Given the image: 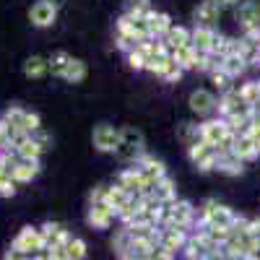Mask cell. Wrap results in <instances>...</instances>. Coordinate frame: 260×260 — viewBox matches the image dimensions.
Masks as SVG:
<instances>
[{
    "mask_svg": "<svg viewBox=\"0 0 260 260\" xmlns=\"http://www.w3.org/2000/svg\"><path fill=\"white\" fill-rule=\"evenodd\" d=\"M3 122L16 130V133H24V136H34L37 130H42V120L37 112H29L24 107H8L6 115H3Z\"/></svg>",
    "mask_w": 260,
    "mask_h": 260,
    "instance_id": "6da1fadb",
    "label": "cell"
},
{
    "mask_svg": "<svg viewBox=\"0 0 260 260\" xmlns=\"http://www.w3.org/2000/svg\"><path fill=\"white\" fill-rule=\"evenodd\" d=\"M195 224V208L192 203L187 201H175V203H169L167 206V213H164V219L159 226H175V229H185Z\"/></svg>",
    "mask_w": 260,
    "mask_h": 260,
    "instance_id": "7a4b0ae2",
    "label": "cell"
},
{
    "mask_svg": "<svg viewBox=\"0 0 260 260\" xmlns=\"http://www.w3.org/2000/svg\"><path fill=\"white\" fill-rule=\"evenodd\" d=\"M13 247L31 257V255H39L47 250V240H45V234H42L39 226H24L13 237Z\"/></svg>",
    "mask_w": 260,
    "mask_h": 260,
    "instance_id": "3957f363",
    "label": "cell"
},
{
    "mask_svg": "<svg viewBox=\"0 0 260 260\" xmlns=\"http://www.w3.org/2000/svg\"><path fill=\"white\" fill-rule=\"evenodd\" d=\"M117 34L125 37V39H130L133 45H141V42L151 39L146 21H143V18H136V16H127V13H122V16L117 18Z\"/></svg>",
    "mask_w": 260,
    "mask_h": 260,
    "instance_id": "277c9868",
    "label": "cell"
},
{
    "mask_svg": "<svg viewBox=\"0 0 260 260\" xmlns=\"http://www.w3.org/2000/svg\"><path fill=\"white\" fill-rule=\"evenodd\" d=\"M232 136H237V133H232L224 120H206V122L198 125V138L206 141L211 148H219V146H221L224 141H229Z\"/></svg>",
    "mask_w": 260,
    "mask_h": 260,
    "instance_id": "5b68a950",
    "label": "cell"
},
{
    "mask_svg": "<svg viewBox=\"0 0 260 260\" xmlns=\"http://www.w3.org/2000/svg\"><path fill=\"white\" fill-rule=\"evenodd\" d=\"M91 143H94L96 151H102V154H112V151L120 148V130H115L107 122H99L91 133Z\"/></svg>",
    "mask_w": 260,
    "mask_h": 260,
    "instance_id": "8992f818",
    "label": "cell"
},
{
    "mask_svg": "<svg viewBox=\"0 0 260 260\" xmlns=\"http://www.w3.org/2000/svg\"><path fill=\"white\" fill-rule=\"evenodd\" d=\"M143 146H146V138H143V133L138 127H133V125H125L122 130H120V148L117 151H122L125 156H141L143 154Z\"/></svg>",
    "mask_w": 260,
    "mask_h": 260,
    "instance_id": "52a82bcc",
    "label": "cell"
},
{
    "mask_svg": "<svg viewBox=\"0 0 260 260\" xmlns=\"http://www.w3.org/2000/svg\"><path fill=\"white\" fill-rule=\"evenodd\" d=\"M187 232L185 229H175V226H159V247L172 252V255H177L185 250L187 245Z\"/></svg>",
    "mask_w": 260,
    "mask_h": 260,
    "instance_id": "ba28073f",
    "label": "cell"
},
{
    "mask_svg": "<svg viewBox=\"0 0 260 260\" xmlns=\"http://www.w3.org/2000/svg\"><path fill=\"white\" fill-rule=\"evenodd\" d=\"M57 18V6L52 0H37V3L29 8V21L31 26H39V29H47L55 24Z\"/></svg>",
    "mask_w": 260,
    "mask_h": 260,
    "instance_id": "9c48e42d",
    "label": "cell"
},
{
    "mask_svg": "<svg viewBox=\"0 0 260 260\" xmlns=\"http://www.w3.org/2000/svg\"><path fill=\"white\" fill-rule=\"evenodd\" d=\"M237 216L229 206H221V203H213L211 206V211H208V216L198 224V226H221V229H232L234 224H237Z\"/></svg>",
    "mask_w": 260,
    "mask_h": 260,
    "instance_id": "30bf717a",
    "label": "cell"
},
{
    "mask_svg": "<svg viewBox=\"0 0 260 260\" xmlns=\"http://www.w3.org/2000/svg\"><path fill=\"white\" fill-rule=\"evenodd\" d=\"M115 219H117V213L107 206L104 201H102V203H91V206H89V213H86V221H89V226H91V229H99V232H102V229H110Z\"/></svg>",
    "mask_w": 260,
    "mask_h": 260,
    "instance_id": "8fae6325",
    "label": "cell"
},
{
    "mask_svg": "<svg viewBox=\"0 0 260 260\" xmlns=\"http://www.w3.org/2000/svg\"><path fill=\"white\" fill-rule=\"evenodd\" d=\"M117 185L122 187V190H127L130 195H148V187H146V182H143V177H141V172L138 169H133V167H127V169H122L120 175H117Z\"/></svg>",
    "mask_w": 260,
    "mask_h": 260,
    "instance_id": "7c38bea8",
    "label": "cell"
},
{
    "mask_svg": "<svg viewBox=\"0 0 260 260\" xmlns=\"http://www.w3.org/2000/svg\"><path fill=\"white\" fill-rule=\"evenodd\" d=\"M216 107H219V102H216V96L208 91V89H195L192 94H190V110L195 112V115H201V117H206V115H211Z\"/></svg>",
    "mask_w": 260,
    "mask_h": 260,
    "instance_id": "4fadbf2b",
    "label": "cell"
},
{
    "mask_svg": "<svg viewBox=\"0 0 260 260\" xmlns=\"http://www.w3.org/2000/svg\"><path fill=\"white\" fill-rule=\"evenodd\" d=\"M143 21L148 24V34H151V39H164L167 31L172 29V18H169V13H156L154 8H151V11L143 16Z\"/></svg>",
    "mask_w": 260,
    "mask_h": 260,
    "instance_id": "5bb4252c",
    "label": "cell"
},
{
    "mask_svg": "<svg viewBox=\"0 0 260 260\" xmlns=\"http://www.w3.org/2000/svg\"><path fill=\"white\" fill-rule=\"evenodd\" d=\"M221 11H224V8L216 3V0H203V3L195 8V13H192L195 26H213L216 21H219Z\"/></svg>",
    "mask_w": 260,
    "mask_h": 260,
    "instance_id": "9a60e30c",
    "label": "cell"
},
{
    "mask_svg": "<svg viewBox=\"0 0 260 260\" xmlns=\"http://www.w3.org/2000/svg\"><path fill=\"white\" fill-rule=\"evenodd\" d=\"M237 21L242 24L245 31L260 26V3L257 0H245V3H240V8H237Z\"/></svg>",
    "mask_w": 260,
    "mask_h": 260,
    "instance_id": "2e32d148",
    "label": "cell"
},
{
    "mask_svg": "<svg viewBox=\"0 0 260 260\" xmlns=\"http://www.w3.org/2000/svg\"><path fill=\"white\" fill-rule=\"evenodd\" d=\"M213 42H216L213 26H195L190 31V45L195 47V52H211Z\"/></svg>",
    "mask_w": 260,
    "mask_h": 260,
    "instance_id": "e0dca14e",
    "label": "cell"
},
{
    "mask_svg": "<svg viewBox=\"0 0 260 260\" xmlns=\"http://www.w3.org/2000/svg\"><path fill=\"white\" fill-rule=\"evenodd\" d=\"M39 229H42V234H45V240H47V247H50V245L65 247V245H68V240L73 237L62 224H55V221H47L45 226H39Z\"/></svg>",
    "mask_w": 260,
    "mask_h": 260,
    "instance_id": "ac0fdd59",
    "label": "cell"
},
{
    "mask_svg": "<svg viewBox=\"0 0 260 260\" xmlns=\"http://www.w3.org/2000/svg\"><path fill=\"white\" fill-rule=\"evenodd\" d=\"M130 198H133V195H130L127 190H122L120 185H112V187H107V192H104V203L110 206L117 216L122 213V208L130 203Z\"/></svg>",
    "mask_w": 260,
    "mask_h": 260,
    "instance_id": "d6986e66",
    "label": "cell"
},
{
    "mask_svg": "<svg viewBox=\"0 0 260 260\" xmlns=\"http://www.w3.org/2000/svg\"><path fill=\"white\" fill-rule=\"evenodd\" d=\"M161 42H164V47H167V50H169V55H172L175 50H180V47L190 45V31H187L185 26H175V24H172V29L167 31V37H164Z\"/></svg>",
    "mask_w": 260,
    "mask_h": 260,
    "instance_id": "ffe728a7",
    "label": "cell"
},
{
    "mask_svg": "<svg viewBox=\"0 0 260 260\" xmlns=\"http://www.w3.org/2000/svg\"><path fill=\"white\" fill-rule=\"evenodd\" d=\"M151 195H154V198H156L159 203L169 206V203H175V201H177V187H175V182H172L169 177H161V180L154 185Z\"/></svg>",
    "mask_w": 260,
    "mask_h": 260,
    "instance_id": "44dd1931",
    "label": "cell"
},
{
    "mask_svg": "<svg viewBox=\"0 0 260 260\" xmlns=\"http://www.w3.org/2000/svg\"><path fill=\"white\" fill-rule=\"evenodd\" d=\"M242 107H245V102H242L240 91H237V89H232V91L221 94V99H219V115H221V120H224V117H229L232 112L242 110ZM247 107H250V104H247Z\"/></svg>",
    "mask_w": 260,
    "mask_h": 260,
    "instance_id": "7402d4cb",
    "label": "cell"
},
{
    "mask_svg": "<svg viewBox=\"0 0 260 260\" xmlns=\"http://www.w3.org/2000/svg\"><path fill=\"white\" fill-rule=\"evenodd\" d=\"M219 71L226 73L229 78H237V76H242L247 71V60L240 57V55H226L219 60Z\"/></svg>",
    "mask_w": 260,
    "mask_h": 260,
    "instance_id": "603a6c76",
    "label": "cell"
},
{
    "mask_svg": "<svg viewBox=\"0 0 260 260\" xmlns=\"http://www.w3.org/2000/svg\"><path fill=\"white\" fill-rule=\"evenodd\" d=\"M232 154L240 161H250V159L257 156V151H255V146H252V141L247 136H237L234 143H232Z\"/></svg>",
    "mask_w": 260,
    "mask_h": 260,
    "instance_id": "cb8c5ba5",
    "label": "cell"
},
{
    "mask_svg": "<svg viewBox=\"0 0 260 260\" xmlns=\"http://www.w3.org/2000/svg\"><path fill=\"white\" fill-rule=\"evenodd\" d=\"M216 156H219V159H216V169H219V172H224V175H242V164L245 161H240V159H237L234 154H232V151H229V154H216Z\"/></svg>",
    "mask_w": 260,
    "mask_h": 260,
    "instance_id": "d4e9b609",
    "label": "cell"
},
{
    "mask_svg": "<svg viewBox=\"0 0 260 260\" xmlns=\"http://www.w3.org/2000/svg\"><path fill=\"white\" fill-rule=\"evenodd\" d=\"M47 71H50V60H45L42 55H31L24 62V76L26 78H42Z\"/></svg>",
    "mask_w": 260,
    "mask_h": 260,
    "instance_id": "484cf974",
    "label": "cell"
},
{
    "mask_svg": "<svg viewBox=\"0 0 260 260\" xmlns=\"http://www.w3.org/2000/svg\"><path fill=\"white\" fill-rule=\"evenodd\" d=\"M195 57H198V52H195L192 45H185V47L172 52V60H175V65H180L182 71H195Z\"/></svg>",
    "mask_w": 260,
    "mask_h": 260,
    "instance_id": "4316f807",
    "label": "cell"
},
{
    "mask_svg": "<svg viewBox=\"0 0 260 260\" xmlns=\"http://www.w3.org/2000/svg\"><path fill=\"white\" fill-rule=\"evenodd\" d=\"M13 151L18 154V159H31V161H39V156H42V151H45V148H42V146H39V143L29 136L24 143H18Z\"/></svg>",
    "mask_w": 260,
    "mask_h": 260,
    "instance_id": "83f0119b",
    "label": "cell"
},
{
    "mask_svg": "<svg viewBox=\"0 0 260 260\" xmlns=\"http://www.w3.org/2000/svg\"><path fill=\"white\" fill-rule=\"evenodd\" d=\"M169 65H172V55L164 52V55H156V57H148V60H146V71L164 78V73L169 71Z\"/></svg>",
    "mask_w": 260,
    "mask_h": 260,
    "instance_id": "f1b7e54d",
    "label": "cell"
},
{
    "mask_svg": "<svg viewBox=\"0 0 260 260\" xmlns=\"http://www.w3.org/2000/svg\"><path fill=\"white\" fill-rule=\"evenodd\" d=\"M83 78H86V62L78 60V57H73L71 65H68V71H65V76H62V81H68V83H81Z\"/></svg>",
    "mask_w": 260,
    "mask_h": 260,
    "instance_id": "f546056e",
    "label": "cell"
},
{
    "mask_svg": "<svg viewBox=\"0 0 260 260\" xmlns=\"http://www.w3.org/2000/svg\"><path fill=\"white\" fill-rule=\"evenodd\" d=\"M211 154H213V148H211L206 141H201V138H198V141H195V143L187 148V156H190V161H192L195 167H198L206 156H211Z\"/></svg>",
    "mask_w": 260,
    "mask_h": 260,
    "instance_id": "4dcf8cb0",
    "label": "cell"
},
{
    "mask_svg": "<svg viewBox=\"0 0 260 260\" xmlns=\"http://www.w3.org/2000/svg\"><path fill=\"white\" fill-rule=\"evenodd\" d=\"M240 96H242V102L250 104V107L260 104V81H247V83H242Z\"/></svg>",
    "mask_w": 260,
    "mask_h": 260,
    "instance_id": "1f68e13d",
    "label": "cell"
},
{
    "mask_svg": "<svg viewBox=\"0 0 260 260\" xmlns=\"http://www.w3.org/2000/svg\"><path fill=\"white\" fill-rule=\"evenodd\" d=\"M71 60H73V57H71L68 52H62V50L55 52V55L50 57V71H52V76H60V78H62L65 71H68V65H71Z\"/></svg>",
    "mask_w": 260,
    "mask_h": 260,
    "instance_id": "d6a6232c",
    "label": "cell"
},
{
    "mask_svg": "<svg viewBox=\"0 0 260 260\" xmlns=\"http://www.w3.org/2000/svg\"><path fill=\"white\" fill-rule=\"evenodd\" d=\"M65 252H68V260H83L86 257V242L81 237H71L68 245H65Z\"/></svg>",
    "mask_w": 260,
    "mask_h": 260,
    "instance_id": "836d02e7",
    "label": "cell"
},
{
    "mask_svg": "<svg viewBox=\"0 0 260 260\" xmlns=\"http://www.w3.org/2000/svg\"><path fill=\"white\" fill-rule=\"evenodd\" d=\"M136 47L146 55V60H148V57H156V55L169 52V50L164 47V42H156V39H146V42H141V45H136Z\"/></svg>",
    "mask_w": 260,
    "mask_h": 260,
    "instance_id": "e575fe53",
    "label": "cell"
},
{
    "mask_svg": "<svg viewBox=\"0 0 260 260\" xmlns=\"http://www.w3.org/2000/svg\"><path fill=\"white\" fill-rule=\"evenodd\" d=\"M148 11H151V0H125V13L127 16L143 18Z\"/></svg>",
    "mask_w": 260,
    "mask_h": 260,
    "instance_id": "d590c367",
    "label": "cell"
},
{
    "mask_svg": "<svg viewBox=\"0 0 260 260\" xmlns=\"http://www.w3.org/2000/svg\"><path fill=\"white\" fill-rule=\"evenodd\" d=\"M16 180L11 177V172L8 169H0V195H3V198H13L16 195Z\"/></svg>",
    "mask_w": 260,
    "mask_h": 260,
    "instance_id": "8d00e7d4",
    "label": "cell"
},
{
    "mask_svg": "<svg viewBox=\"0 0 260 260\" xmlns=\"http://www.w3.org/2000/svg\"><path fill=\"white\" fill-rule=\"evenodd\" d=\"M216 68H219V60H216L211 52H198V57H195V71L211 73V71H216Z\"/></svg>",
    "mask_w": 260,
    "mask_h": 260,
    "instance_id": "74e56055",
    "label": "cell"
},
{
    "mask_svg": "<svg viewBox=\"0 0 260 260\" xmlns=\"http://www.w3.org/2000/svg\"><path fill=\"white\" fill-rule=\"evenodd\" d=\"M182 255H185L187 260H203L206 250H203V245H201V242L190 234V237H187V245H185V250H182Z\"/></svg>",
    "mask_w": 260,
    "mask_h": 260,
    "instance_id": "f35d334b",
    "label": "cell"
},
{
    "mask_svg": "<svg viewBox=\"0 0 260 260\" xmlns=\"http://www.w3.org/2000/svg\"><path fill=\"white\" fill-rule=\"evenodd\" d=\"M130 242H133V240H130L127 229H125V226H122V229H117V234L112 237V250L117 252V257H120V255L127 250V245H130Z\"/></svg>",
    "mask_w": 260,
    "mask_h": 260,
    "instance_id": "ab89813d",
    "label": "cell"
},
{
    "mask_svg": "<svg viewBox=\"0 0 260 260\" xmlns=\"http://www.w3.org/2000/svg\"><path fill=\"white\" fill-rule=\"evenodd\" d=\"M211 83H213V86H216V89H219L221 94L232 91V78H229L226 73H221L219 68H216V71H211Z\"/></svg>",
    "mask_w": 260,
    "mask_h": 260,
    "instance_id": "60d3db41",
    "label": "cell"
},
{
    "mask_svg": "<svg viewBox=\"0 0 260 260\" xmlns=\"http://www.w3.org/2000/svg\"><path fill=\"white\" fill-rule=\"evenodd\" d=\"M127 65H130L133 71H146V55H143L138 47H133V50L127 52Z\"/></svg>",
    "mask_w": 260,
    "mask_h": 260,
    "instance_id": "b9f144b4",
    "label": "cell"
},
{
    "mask_svg": "<svg viewBox=\"0 0 260 260\" xmlns=\"http://www.w3.org/2000/svg\"><path fill=\"white\" fill-rule=\"evenodd\" d=\"M45 257L47 260H68V252H65V247H60V245H50L45 250Z\"/></svg>",
    "mask_w": 260,
    "mask_h": 260,
    "instance_id": "7bdbcfd3",
    "label": "cell"
},
{
    "mask_svg": "<svg viewBox=\"0 0 260 260\" xmlns=\"http://www.w3.org/2000/svg\"><path fill=\"white\" fill-rule=\"evenodd\" d=\"M240 136H247L250 141H252V146H255V151H257V154H260V127H255V125H247L245 130H242V133Z\"/></svg>",
    "mask_w": 260,
    "mask_h": 260,
    "instance_id": "ee69618b",
    "label": "cell"
},
{
    "mask_svg": "<svg viewBox=\"0 0 260 260\" xmlns=\"http://www.w3.org/2000/svg\"><path fill=\"white\" fill-rule=\"evenodd\" d=\"M182 68H180V65H175V60H172V65H169V71L164 73V81H172V83H175V81H180L182 78Z\"/></svg>",
    "mask_w": 260,
    "mask_h": 260,
    "instance_id": "f6af8a7d",
    "label": "cell"
},
{
    "mask_svg": "<svg viewBox=\"0 0 260 260\" xmlns=\"http://www.w3.org/2000/svg\"><path fill=\"white\" fill-rule=\"evenodd\" d=\"M3 260H29V255L26 252H21V250H16L13 245L3 252Z\"/></svg>",
    "mask_w": 260,
    "mask_h": 260,
    "instance_id": "bcb514c9",
    "label": "cell"
},
{
    "mask_svg": "<svg viewBox=\"0 0 260 260\" xmlns=\"http://www.w3.org/2000/svg\"><path fill=\"white\" fill-rule=\"evenodd\" d=\"M151 260H175V255L161 250V247H154V252H151Z\"/></svg>",
    "mask_w": 260,
    "mask_h": 260,
    "instance_id": "7dc6e473",
    "label": "cell"
},
{
    "mask_svg": "<svg viewBox=\"0 0 260 260\" xmlns=\"http://www.w3.org/2000/svg\"><path fill=\"white\" fill-rule=\"evenodd\" d=\"M104 192H107V187H94L91 195H89V201H91V203H102V201H104Z\"/></svg>",
    "mask_w": 260,
    "mask_h": 260,
    "instance_id": "c3c4849f",
    "label": "cell"
},
{
    "mask_svg": "<svg viewBox=\"0 0 260 260\" xmlns=\"http://www.w3.org/2000/svg\"><path fill=\"white\" fill-rule=\"evenodd\" d=\"M115 45H117L120 50H125V52H130V50L136 47L133 42H130V39H125V37H120V34H117V39H115Z\"/></svg>",
    "mask_w": 260,
    "mask_h": 260,
    "instance_id": "681fc988",
    "label": "cell"
},
{
    "mask_svg": "<svg viewBox=\"0 0 260 260\" xmlns=\"http://www.w3.org/2000/svg\"><path fill=\"white\" fill-rule=\"evenodd\" d=\"M203 260H229L221 250H216V252H208V255H203Z\"/></svg>",
    "mask_w": 260,
    "mask_h": 260,
    "instance_id": "f907efd6",
    "label": "cell"
},
{
    "mask_svg": "<svg viewBox=\"0 0 260 260\" xmlns=\"http://www.w3.org/2000/svg\"><path fill=\"white\" fill-rule=\"evenodd\" d=\"M216 3H219L221 8H226V6H234V3H240V0H216Z\"/></svg>",
    "mask_w": 260,
    "mask_h": 260,
    "instance_id": "816d5d0a",
    "label": "cell"
},
{
    "mask_svg": "<svg viewBox=\"0 0 260 260\" xmlns=\"http://www.w3.org/2000/svg\"><path fill=\"white\" fill-rule=\"evenodd\" d=\"M0 169H6V154H0Z\"/></svg>",
    "mask_w": 260,
    "mask_h": 260,
    "instance_id": "f5cc1de1",
    "label": "cell"
},
{
    "mask_svg": "<svg viewBox=\"0 0 260 260\" xmlns=\"http://www.w3.org/2000/svg\"><path fill=\"white\" fill-rule=\"evenodd\" d=\"M242 260H257V255H252V257H242Z\"/></svg>",
    "mask_w": 260,
    "mask_h": 260,
    "instance_id": "db71d44e",
    "label": "cell"
},
{
    "mask_svg": "<svg viewBox=\"0 0 260 260\" xmlns=\"http://www.w3.org/2000/svg\"><path fill=\"white\" fill-rule=\"evenodd\" d=\"M0 127H3V120H0Z\"/></svg>",
    "mask_w": 260,
    "mask_h": 260,
    "instance_id": "11a10c76",
    "label": "cell"
}]
</instances>
